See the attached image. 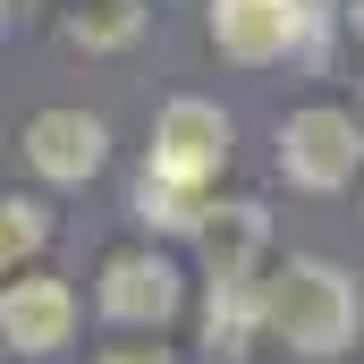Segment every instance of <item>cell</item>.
I'll return each mask as SVG.
<instances>
[{
  "instance_id": "obj_11",
  "label": "cell",
  "mask_w": 364,
  "mask_h": 364,
  "mask_svg": "<svg viewBox=\"0 0 364 364\" xmlns=\"http://www.w3.org/2000/svg\"><path fill=\"white\" fill-rule=\"evenodd\" d=\"M136 26H144V0H77L68 43H85V51H119V43H136Z\"/></svg>"
},
{
  "instance_id": "obj_4",
  "label": "cell",
  "mask_w": 364,
  "mask_h": 364,
  "mask_svg": "<svg viewBox=\"0 0 364 364\" xmlns=\"http://www.w3.org/2000/svg\"><path fill=\"white\" fill-rule=\"evenodd\" d=\"M68 331H77V288H68V279L26 272V279L0 288V348H17V356H60Z\"/></svg>"
},
{
  "instance_id": "obj_8",
  "label": "cell",
  "mask_w": 364,
  "mask_h": 364,
  "mask_svg": "<svg viewBox=\"0 0 364 364\" xmlns=\"http://www.w3.org/2000/svg\"><path fill=\"white\" fill-rule=\"evenodd\" d=\"M195 237H203V255H212V288H237V279H263L272 212H263V203H212Z\"/></svg>"
},
{
  "instance_id": "obj_13",
  "label": "cell",
  "mask_w": 364,
  "mask_h": 364,
  "mask_svg": "<svg viewBox=\"0 0 364 364\" xmlns=\"http://www.w3.org/2000/svg\"><path fill=\"white\" fill-rule=\"evenodd\" d=\"M102 364H170L161 348H119V356H102Z\"/></svg>"
},
{
  "instance_id": "obj_1",
  "label": "cell",
  "mask_w": 364,
  "mask_h": 364,
  "mask_svg": "<svg viewBox=\"0 0 364 364\" xmlns=\"http://www.w3.org/2000/svg\"><path fill=\"white\" fill-rule=\"evenodd\" d=\"M263 331L288 339L296 356H348L364 331V296L356 279L339 272V263H322V255H288L263 272Z\"/></svg>"
},
{
  "instance_id": "obj_10",
  "label": "cell",
  "mask_w": 364,
  "mask_h": 364,
  "mask_svg": "<svg viewBox=\"0 0 364 364\" xmlns=\"http://www.w3.org/2000/svg\"><path fill=\"white\" fill-rule=\"evenodd\" d=\"M212 348L220 356H246V339L263 331V279H237V288H212V314H203Z\"/></svg>"
},
{
  "instance_id": "obj_6",
  "label": "cell",
  "mask_w": 364,
  "mask_h": 364,
  "mask_svg": "<svg viewBox=\"0 0 364 364\" xmlns=\"http://www.w3.org/2000/svg\"><path fill=\"white\" fill-rule=\"evenodd\" d=\"M212 43L246 68L288 60L305 43V0H212Z\"/></svg>"
},
{
  "instance_id": "obj_9",
  "label": "cell",
  "mask_w": 364,
  "mask_h": 364,
  "mask_svg": "<svg viewBox=\"0 0 364 364\" xmlns=\"http://www.w3.org/2000/svg\"><path fill=\"white\" fill-rule=\"evenodd\" d=\"M203 212H212V203H203V186H178V178H161V170H144V178H136V220H144V229H178V237H195V229H203Z\"/></svg>"
},
{
  "instance_id": "obj_2",
  "label": "cell",
  "mask_w": 364,
  "mask_h": 364,
  "mask_svg": "<svg viewBox=\"0 0 364 364\" xmlns=\"http://www.w3.org/2000/svg\"><path fill=\"white\" fill-rule=\"evenodd\" d=\"M356 161H364V127L348 110H296L279 127V170H288V186H305V195L356 186Z\"/></svg>"
},
{
  "instance_id": "obj_5",
  "label": "cell",
  "mask_w": 364,
  "mask_h": 364,
  "mask_svg": "<svg viewBox=\"0 0 364 364\" xmlns=\"http://www.w3.org/2000/svg\"><path fill=\"white\" fill-rule=\"evenodd\" d=\"M26 161L51 186H85L102 161H110V127L93 110H34L26 119Z\"/></svg>"
},
{
  "instance_id": "obj_3",
  "label": "cell",
  "mask_w": 364,
  "mask_h": 364,
  "mask_svg": "<svg viewBox=\"0 0 364 364\" xmlns=\"http://www.w3.org/2000/svg\"><path fill=\"white\" fill-rule=\"evenodd\" d=\"M220 161H229V110L220 102H170L161 119H153V161L144 170H161V178L178 186H212L220 178Z\"/></svg>"
},
{
  "instance_id": "obj_7",
  "label": "cell",
  "mask_w": 364,
  "mask_h": 364,
  "mask_svg": "<svg viewBox=\"0 0 364 364\" xmlns=\"http://www.w3.org/2000/svg\"><path fill=\"white\" fill-rule=\"evenodd\" d=\"M93 296H102L110 322H127V331H161V322L178 314V272H170V255H110Z\"/></svg>"
},
{
  "instance_id": "obj_14",
  "label": "cell",
  "mask_w": 364,
  "mask_h": 364,
  "mask_svg": "<svg viewBox=\"0 0 364 364\" xmlns=\"http://www.w3.org/2000/svg\"><path fill=\"white\" fill-rule=\"evenodd\" d=\"M356 34H364V0H356Z\"/></svg>"
},
{
  "instance_id": "obj_12",
  "label": "cell",
  "mask_w": 364,
  "mask_h": 364,
  "mask_svg": "<svg viewBox=\"0 0 364 364\" xmlns=\"http://www.w3.org/2000/svg\"><path fill=\"white\" fill-rule=\"evenodd\" d=\"M51 237V212L34 195H0V272H17V255H34Z\"/></svg>"
}]
</instances>
